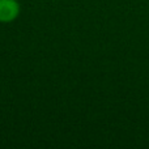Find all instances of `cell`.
<instances>
[{"instance_id":"obj_1","label":"cell","mask_w":149,"mask_h":149,"mask_svg":"<svg viewBox=\"0 0 149 149\" xmlns=\"http://www.w3.org/2000/svg\"><path fill=\"white\" fill-rule=\"evenodd\" d=\"M18 15V4L16 0H0V21L9 22Z\"/></svg>"}]
</instances>
